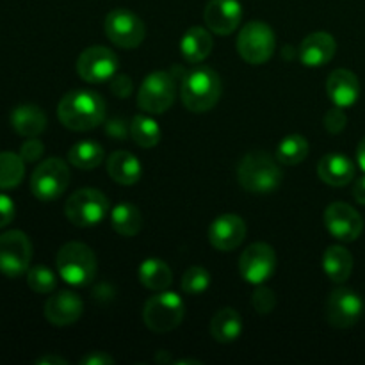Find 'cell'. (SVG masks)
<instances>
[{
	"mask_svg": "<svg viewBox=\"0 0 365 365\" xmlns=\"http://www.w3.org/2000/svg\"><path fill=\"white\" fill-rule=\"evenodd\" d=\"M57 116L66 128L75 132H88L106 121V100L93 91L78 89L66 93L57 106Z\"/></svg>",
	"mask_w": 365,
	"mask_h": 365,
	"instance_id": "6da1fadb",
	"label": "cell"
},
{
	"mask_svg": "<svg viewBox=\"0 0 365 365\" xmlns=\"http://www.w3.org/2000/svg\"><path fill=\"white\" fill-rule=\"evenodd\" d=\"M282 168L278 159L269 153L257 150L248 152L237 166V180L246 192L252 195H269L282 184Z\"/></svg>",
	"mask_w": 365,
	"mask_h": 365,
	"instance_id": "7a4b0ae2",
	"label": "cell"
},
{
	"mask_svg": "<svg viewBox=\"0 0 365 365\" xmlns=\"http://www.w3.org/2000/svg\"><path fill=\"white\" fill-rule=\"evenodd\" d=\"M223 82L217 71L209 66H196L182 78L180 96L191 113H207L220 102Z\"/></svg>",
	"mask_w": 365,
	"mask_h": 365,
	"instance_id": "3957f363",
	"label": "cell"
},
{
	"mask_svg": "<svg viewBox=\"0 0 365 365\" xmlns=\"http://www.w3.org/2000/svg\"><path fill=\"white\" fill-rule=\"evenodd\" d=\"M56 267L59 277L73 287L89 285L98 271L95 252L84 242H66L57 252Z\"/></svg>",
	"mask_w": 365,
	"mask_h": 365,
	"instance_id": "277c9868",
	"label": "cell"
},
{
	"mask_svg": "<svg viewBox=\"0 0 365 365\" xmlns=\"http://www.w3.org/2000/svg\"><path fill=\"white\" fill-rule=\"evenodd\" d=\"M185 316L184 299L171 291H159L145 303L143 321L146 328L155 334H166L175 330Z\"/></svg>",
	"mask_w": 365,
	"mask_h": 365,
	"instance_id": "5b68a950",
	"label": "cell"
},
{
	"mask_svg": "<svg viewBox=\"0 0 365 365\" xmlns=\"http://www.w3.org/2000/svg\"><path fill=\"white\" fill-rule=\"evenodd\" d=\"M64 214L75 227H95L102 223L109 214V200L98 189H78L66 200Z\"/></svg>",
	"mask_w": 365,
	"mask_h": 365,
	"instance_id": "8992f818",
	"label": "cell"
},
{
	"mask_svg": "<svg viewBox=\"0 0 365 365\" xmlns=\"http://www.w3.org/2000/svg\"><path fill=\"white\" fill-rule=\"evenodd\" d=\"M277 38L273 29L264 21H250L237 36V52L248 64L259 66L273 57Z\"/></svg>",
	"mask_w": 365,
	"mask_h": 365,
	"instance_id": "52a82bcc",
	"label": "cell"
},
{
	"mask_svg": "<svg viewBox=\"0 0 365 365\" xmlns=\"http://www.w3.org/2000/svg\"><path fill=\"white\" fill-rule=\"evenodd\" d=\"M70 168L63 159H46L39 164L31 177L32 195L43 202L57 200L70 185Z\"/></svg>",
	"mask_w": 365,
	"mask_h": 365,
	"instance_id": "ba28073f",
	"label": "cell"
},
{
	"mask_svg": "<svg viewBox=\"0 0 365 365\" xmlns=\"http://www.w3.org/2000/svg\"><path fill=\"white\" fill-rule=\"evenodd\" d=\"M177 96L173 75L168 71H153L143 81L138 91V106L146 114H163L173 106Z\"/></svg>",
	"mask_w": 365,
	"mask_h": 365,
	"instance_id": "9c48e42d",
	"label": "cell"
},
{
	"mask_svg": "<svg viewBox=\"0 0 365 365\" xmlns=\"http://www.w3.org/2000/svg\"><path fill=\"white\" fill-rule=\"evenodd\" d=\"M106 36L120 48H138L145 39V24L138 14L128 9H113L106 16Z\"/></svg>",
	"mask_w": 365,
	"mask_h": 365,
	"instance_id": "30bf717a",
	"label": "cell"
},
{
	"mask_svg": "<svg viewBox=\"0 0 365 365\" xmlns=\"http://www.w3.org/2000/svg\"><path fill=\"white\" fill-rule=\"evenodd\" d=\"M32 259V245L20 230H9L0 235V273L9 278L27 273Z\"/></svg>",
	"mask_w": 365,
	"mask_h": 365,
	"instance_id": "8fae6325",
	"label": "cell"
},
{
	"mask_svg": "<svg viewBox=\"0 0 365 365\" xmlns=\"http://www.w3.org/2000/svg\"><path fill=\"white\" fill-rule=\"evenodd\" d=\"M118 57L107 46H89L78 56L77 73L82 81L89 84L107 82L116 75Z\"/></svg>",
	"mask_w": 365,
	"mask_h": 365,
	"instance_id": "7c38bea8",
	"label": "cell"
},
{
	"mask_svg": "<svg viewBox=\"0 0 365 365\" xmlns=\"http://www.w3.org/2000/svg\"><path fill=\"white\" fill-rule=\"evenodd\" d=\"M364 314V299L351 289H335L327 299L324 316L334 328H351Z\"/></svg>",
	"mask_w": 365,
	"mask_h": 365,
	"instance_id": "4fadbf2b",
	"label": "cell"
},
{
	"mask_svg": "<svg viewBox=\"0 0 365 365\" xmlns=\"http://www.w3.org/2000/svg\"><path fill=\"white\" fill-rule=\"evenodd\" d=\"M274 267H277V255L266 242L250 245L239 259V273L252 285H262L264 282L269 280L274 273Z\"/></svg>",
	"mask_w": 365,
	"mask_h": 365,
	"instance_id": "5bb4252c",
	"label": "cell"
},
{
	"mask_svg": "<svg viewBox=\"0 0 365 365\" xmlns=\"http://www.w3.org/2000/svg\"><path fill=\"white\" fill-rule=\"evenodd\" d=\"M324 227L337 241L353 242L364 232V217L348 203L335 202L324 210Z\"/></svg>",
	"mask_w": 365,
	"mask_h": 365,
	"instance_id": "9a60e30c",
	"label": "cell"
},
{
	"mask_svg": "<svg viewBox=\"0 0 365 365\" xmlns=\"http://www.w3.org/2000/svg\"><path fill=\"white\" fill-rule=\"evenodd\" d=\"M203 18L214 34H232L241 25L242 6L239 0H209Z\"/></svg>",
	"mask_w": 365,
	"mask_h": 365,
	"instance_id": "2e32d148",
	"label": "cell"
},
{
	"mask_svg": "<svg viewBox=\"0 0 365 365\" xmlns=\"http://www.w3.org/2000/svg\"><path fill=\"white\" fill-rule=\"evenodd\" d=\"M246 237V223L235 214H223L209 227V241L217 252H232L239 248Z\"/></svg>",
	"mask_w": 365,
	"mask_h": 365,
	"instance_id": "e0dca14e",
	"label": "cell"
},
{
	"mask_svg": "<svg viewBox=\"0 0 365 365\" xmlns=\"http://www.w3.org/2000/svg\"><path fill=\"white\" fill-rule=\"evenodd\" d=\"M84 312L81 296L71 291H59L45 303V317L53 327H70L77 323Z\"/></svg>",
	"mask_w": 365,
	"mask_h": 365,
	"instance_id": "ac0fdd59",
	"label": "cell"
},
{
	"mask_svg": "<svg viewBox=\"0 0 365 365\" xmlns=\"http://www.w3.org/2000/svg\"><path fill=\"white\" fill-rule=\"evenodd\" d=\"M337 52V43L330 32H314L302 41L299 61L307 68H321L330 63Z\"/></svg>",
	"mask_w": 365,
	"mask_h": 365,
	"instance_id": "d6986e66",
	"label": "cell"
},
{
	"mask_svg": "<svg viewBox=\"0 0 365 365\" xmlns=\"http://www.w3.org/2000/svg\"><path fill=\"white\" fill-rule=\"evenodd\" d=\"M327 93L334 106L342 107V109L351 107L360 96L359 77L344 68L334 70L327 81Z\"/></svg>",
	"mask_w": 365,
	"mask_h": 365,
	"instance_id": "ffe728a7",
	"label": "cell"
},
{
	"mask_svg": "<svg viewBox=\"0 0 365 365\" xmlns=\"http://www.w3.org/2000/svg\"><path fill=\"white\" fill-rule=\"evenodd\" d=\"M317 175L331 187H344L355 178V163L344 153H327L317 164Z\"/></svg>",
	"mask_w": 365,
	"mask_h": 365,
	"instance_id": "44dd1931",
	"label": "cell"
},
{
	"mask_svg": "<svg viewBox=\"0 0 365 365\" xmlns=\"http://www.w3.org/2000/svg\"><path fill=\"white\" fill-rule=\"evenodd\" d=\"M107 173L116 184L134 185L138 184L143 175V166L135 155L125 150L110 153L107 159Z\"/></svg>",
	"mask_w": 365,
	"mask_h": 365,
	"instance_id": "7402d4cb",
	"label": "cell"
},
{
	"mask_svg": "<svg viewBox=\"0 0 365 365\" xmlns=\"http://www.w3.org/2000/svg\"><path fill=\"white\" fill-rule=\"evenodd\" d=\"M214 48V39L210 32L203 27H191L180 39V52L187 63L200 64L210 56Z\"/></svg>",
	"mask_w": 365,
	"mask_h": 365,
	"instance_id": "603a6c76",
	"label": "cell"
},
{
	"mask_svg": "<svg viewBox=\"0 0 365 365\" xmlns=\"http://www.w3.org/2000/svg\"><path fill=\"white\" fill-rule=\"evenodd\" d=\"M11 125L14 132L24 138H38L46 128V116L38 106L24 103V106L14 107L11 113Z\"/></svg>",
	"mask_w": 365,
	"mask_h": 365,
	"instance_id": "cb8c5ba5",
	"label": "cell"
},
{
	"mask_svg": "<svg viewBox=\"0 0 365 365\" xmlns=\"http://www.w3.org/2000/svg\"><path fill=\"white\" fill-rule=\"evenodd\" d=\"M242 334V317L235 309H220L210 321V335L216 342L230 344Z\"/></svg>",
	"mask_w": 365,
	"mask_h": 365,
	"instance_id": "d4e9b609",
	"label": "cell"
},
{
	"mask_svg": "<svg viewBox=\"0 0 365 365\" xmlns=\"http://www.w3.org/2000/svg\"><path fill=\"white\" fill-rule=\"evenodd\" d=\"M323 269L335 284H344L353 273V255L344 246H328L323 255Z\"/></svg>",
	"mask_w": 365,
	"mask_h": 365,
	"instance_id": "484cf974",
	"label": "cell"
},
{
	"mask_svg": "<svg viewBox=\"0 0 365 365\" xmlns=\"http://www.w3.org/2000/svg\"><path fill=\"white\" fill-rule=\"evenodd\" d=\"M138 277L139 282L153 292L166 291L173 284V273H171L170 266L160 259L143 260L141 266H139Z\"/></svg>",
	"mask_w": 365,
	"mask_h": 365,
	"instance_id": "4316f807",
	"label": "cell"
},
{
	"mask_svg": "<svg viewBox=\"0 0 365 365\" xmlns=\"http://www.w3.org/2000/svg\"><path fill=\"white\" fill-rule=\"evenodd\" d=\"M110 227L123 237H134L143 228V214L132 203H118L110 212Z\"/></svg>",
	"mask_w": 365,
	"mask_h": 365,
	"instance_id": "83f0119b",
	"label": "cell"
},
{
	"mask_svg": "<svg viewBox=\"0 0 365 365\" xmlns=\"http://www.w3.org/2000/svg\"><path fill=\"white\" fill-rule=\"evenodd\" d=\"M68 160L78 170H95L103 160V148L95 141H78L68 152Z\"/></svg>",
	"mask_w": 365,
	"mask_h": 365,
	"instance_id": "f1b7e54d",
	"label": "cell"
},
{
	"mask_svg": "<svg viewBox=\"0 0 365 365\" xmlns=\"http://www.w3.org/2000/svg\"><path fill=\"white\" fill-rule=\"evenodd\" d=\"M309 141L302 134H291L278 143L277 159L284 166H296L309 155Z\"/></svg>",
	"mask_w": 365,
	"mask_h": 365,
	"instance_id": "f546056e",
	"label": "cell"
},
{
	"mask_svg": "<svg viewBox=\"0 0 365 365\" xmlns=\"http://www.w3.org/2000/svg\"><path fill=\"white\" fill-rule=\"evenodd\" d=\"M130 138L141 148H153L160 141V127L153 118L138 114L130 121Z\"/></svg>",
	"mask_w": 365,
	"mask_h": 365,
	"instance_id": "4dcf8cb0",
	"label": "cell"
},
{
	"mask_svg": "<svg viewBox=\"0 0 365 365\" xmlns=\"http://www.w3.org/2000/svg\"><path fill=\"white\" fill-rule=\"evenodd\" d=\"M25 175V160L20 153L0 152V189H14Z\"/></svg>",
	"mask_w": 365,
	"mask_h": 365,
	"instance_id": "1f68e13d",
	"label": "cell"
},
{
	"mask_svg": "<svg viewBox=\"0 0 365 365\" xmlns=\"http://www.w3.org/2000/svg\"><path fill=\"white\" fill-rule=\"evenodd\" d=\"M27 284L38 294H50L56 291L57 278L50 267L39 264V266H32L27 269Z\"/></svg>",
	"mask_w": 365,
	"mask_h": 365,
	"instance_id": "d6a6232c",
	"label": "cell"
},
{
	"mask_svg": "<svg viewBox=\"0 0 365 365\" xmlns=\"http://www.w3.org/2000/svg\"><path fill=\"white\" fill-rule=\"evenodd\" d=\"M210 285V273L202 266H191L184 273L180 282V287L185 294L200 296L209 289Z\"/></svg>",
	"mask_w": 365,
	"mask_h": 365,
	"instance_id": "836d02e7",
	"label": "cell"
},
{
	"mask_svg": "<svg viewBox=\"0 0 365 365\" xmlns=\"http://www.w3.org/2000/svg\"><path fill=\"white\" fill-rule=\"evenodd\" d=\"M252 305L257 312L266 316V314L273 312L274 307H277V296H274V292L271 291L269 287H262V285H260V287L253 292Z\"/></svg>",
	"mask_w": 365,
	"mask_h": 365,
	"instance_id": "e575fe53",
	"label": "cell"
},
{
	"mask_svg": "<svg viewBox=\"0 0 365 365\" xmlns=\"http://www.w3.org/2000/svg\"><path fill=\"white\" fill-rule=\"evenodd\" d=\"M324 128H327L330 134H341L346 128V123H348V116H346L344 109L342 107L335 106L334 109L328 110L323 118Z\"/></svg>",
	"mask_w": 365,
	"mask_h": 365,
	"instance_id": "d590c367",
	"label": "cell"
},
{
	"mask_svg": "<svg viewBox=\"0 0 365 365\" xmlns=\"http://www.w3.org/2000/svg\"><path fill=\"white\" fill-rule=\"evenodd\" d=\"M43 153H45V145L38 138H29L20 148V155L25 163H36L41 159Z\"/></svg>",
	"mask_w": 365,
	"mask_h": 365,
	"instance_id": "8d00e7d4",
	"label": "cell"
},
{
	"mask_svg": "<svg viewBox=\"0 0 365 365\" xmlns=\"http://www.w3.org/2000/svg\"><path fill=\"white\" fill-rule=\"evenodd\" d=\"M132 78L128 75H114L110 78V91H113L114 96L118 98H128L132 95Z\"/></svg>",
	"mask_w": 365,
	"mask_h": 365,
	"instance_id": "74e56055",
	"label": "cell"
},
{
	"mask_svg": "<svg viewBox=\"0 0 365 365\" xmlns=\"http://www.w3.org/2000/svg\"><path fill=\"white\" fill-rule=\"evenodd\" d=\"M14 214H16L14 202L9 198V196L0 192V228L7 227V225L14 220Z\"/></svg>",
	"mask_w": 365,
	"mask_h": 365,
	"instance_id": "f35d334b",
	"label": "cell"
},
{
	"mask_svg": "<svg viewBox=\"0 0 365 365\" xmlns=\"http://www.w3.org/2000/svg\"><path fill=\"white\" fill-rule=\"evenodd\" d=\"M106 132L116 139H125L127 134H130V125H127V121H123L121 118H113L106 123Z\"/></svg>",
	"mask_w": 365,
	"mask_h": 365,
	"instance_id": "ab89813d",
	"label": "cell"
},
{
	"mask_svg": "<svg viewBox=\"0 0 365 365\" xmlns=\"http://www.w3.org/2000/svg\"><path fill=\"white\" fill-rule=\"evenodd\" d=\"M116 360L113 359L110 355H107V353L103 351H91L89 355L82 356L81 359V364L82 365H109V364H114Z\"/></svg>",
	"mask_w": 365,
	"mask_h": 365,
	"instance_id": "60d3db41",
	"label": "cell"
},
{
	"mask_svg": "<svg viewBox=\"0 0 365 365\" xmlns=\"http://www.w3.org/2000/svg\"><path fill=\"white\" fill-rule=\"evenodd\" d=\"M353 198L360 203V205H365V175L360 177L359 180L353 185Z\"/></svg>",
	"mask_w": 365,
	"mask_h": 365,
	"instance_id": "b9f144b4",
	"label": "cell"
},
{
	"mask_svg": "<svg viewBox=\"0 0 365 365\" xmlns=\"http://www.w3.org/2000/svg\"><path fill=\"white\" fill-rule=\"evenodd\" d=\"M36 364L38 365H66L68 362L64 359H61V356H57V355H45V356H41V359H38L36 360Z\"/></svg>",
	"mask_w": 365,
	"mask_h": 365,
	"instance_id": "7bdbcfd3",
	"label": "cell"
},
{
	"mask_svg": "<svg viewBox=\"0 0 365 365\" xmlns=\"http://www.w3.org/2000/svg\"><path fill=\"white\" fill-rule=\"evenodd\" d=\"M356 164L362 168V171L365 173V138L359 143V148H356Z\"/></svg>",
	"mask_w": 365,
	"mask_h": 365,
	"instance_id": "ee69618b",
	"label": "cell"
},
{
	"mask_svg": "<svg viewBox=\"0 0 365 365\" xmlns=\"http://www.w3.org/2000/svg\"><path fill=\"white\" fill-rule=\"evenodd\" d=\"M177 364H196V365H200L202 362H200V360H178Z\"/></svg>",
	"mask_w": 365,
	"mask_h": 365,
	"instance_id": "f6af8a7d",
	"label": "cell"
}]
</instances>
